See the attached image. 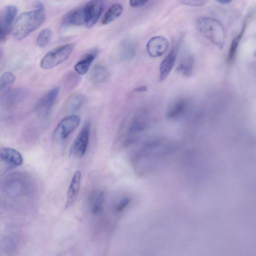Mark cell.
<instances>
[{
  "instance_id": "10",
  "label": "cell",
  "mask_w": 256,
  "mask_h": 256,
  "mask_svg": "<svg viewBox=\"0 0 256 256\" xmlns=\"http://www.w3.org/2000/svg\"><path fill=\"white\" fill-rule=\"evenodd\" d=\"M188 102L185 98H178L171 102L166 110V117L168 120H176L182 118L186 112Z\"/></svg>"
},
{
  "instance_id": "9",
  "label": "cell",
  "mask_w": 256,
  "mask_h": 256,
  "mask_svg": "<svg viewBox=\"0 0 256 256\" xmlns=\"http://www.w3.org/2000/svg\"><path fill=\"white\" fill-rule=\"evenodd\" d=\"M60 91L59 87H55L44 94L38 102L37 112L42 116L47 115L52 108Z\"/></svg>"
},
{
  "instance_id": "30",
  "label": "cell",
  "mask_w": 256,
  "mask_h": 256,
  "mask_svg": "<svg viewBox=\"0 0 256 256\" xmlns=\"http://www.w3.org/2000/svg\"><path fill=\"white\" fill-rule=\"evenodd\" d=\"M6 37V36H4L2 33L0 32V43L4 40Z\"/></svg>"
},
{
  "instance_id": "12",
  "label": "cell",
  "mask_w": 256,
  "mask_h": 256,
  "mask_svg": "<svg viewBox=\"0 0 256 256\" xmlns=\"http://www.w3.org/2000/svg\"><path fill=\"white\" fill-rule=\"evenodd\" d=\"M0 159L12 166H19L23 162L21 154L16 150L8 147L0 148Z\"/></svg>"
},
{
  "instance_id": "15",
  "label": "cell",
  "mask_w": 256,
  "mask_h": 256,
  "mask_svg": "<svg viewBox=\"0 0 256 256\" xmlns=\"http://www.w3.org/2000/svg\"><path fill=\"white\" fill-rule=\"evenodd\" d=\"M97 55L96 50L91 51L84 54L74 66L76 72L80 74H86Z\"/></svg>"
},
{
  "instance_id": "26",
  "label": "cell",
  "mask_w": 256,
  "mask_h": 256,
  "mask_svg": "<svg viewBox=\"0 0 256 256\" xmlns=\"http://www.w3.org/2000/svg\"><path fill=\"white\" fill-rule=\"evenodd\" d=\"M208 0H182V2L186 5L192 6H198L204 4Z\"/></svg>"
},
{
  "instance_id": "1",
  "label": "cell",
  "mask_w": 256,
  "mask_h": 256,
  "mask_svg": "<svg viewBox=\"0 0 256 256\" xmlns=\"http://www.w3.org/2000/svg\"><path fill=\"white\" fill-rule=\"evenodd\" d=\"M45 18L44 5L36 2L34 10L23 12L16 20L12 29L14 38L16 40L24 39L39 28Z\"/></svg>"
},
{
  "instance_id": "14",
  "label": "cell",
  "mask_w": 256,
  "mask_h": 256,
  "mask_svg": "<svg viewBox=\"0 0 256 256\" xmlns=\"http://www.w3.org/2000/svg\"><path fill=\"white\" fill-rule=\"evenodd\" d=\"M85 24L84 8H79L68 12L63 18V26H80Z\"/></svg>"
},
{
  "instance_id": "3",
  "label": "cell",
  "mask_w": 256,
  "mask_h": 256,
  "mask_svg": "<svg viewBox=\"0 0 256 256\" xmlns=\"http://www.w3.org/2000/svg\"><path fill=\"white\" fill-rule=\"evenodd\" d=\"M74 47L73 44H68L50 50L42 59L40 67L44 70H50L68 58Z\"/></svg>"
},
{
  "instance_id": "24",
  "label": "cell",
  "mask_w": 256,
  "mask_h": 256,
  "mask_svg": "<svg viewBox=\"0 0 256 256\" xmlns=\"http://www.w3.org/2000/svg\"><path fill=\"white\" fill-rule=\"evenodd\" d=\"M84 100V96L82 94H78L74 96L70 102V108L72 111L78 110L82 106Z\"/></svg>"
},
{
  "instance_id": "13",
  "label": "cell",
  "mask_w": 256,
  "mask_h": 256,
  "mask_svg": "<svg viewBox=\"0 0 256 256\" xmlns=\"http://www.w3.org/2000/svg\"><path fill=\"white\" fill-rule=\"evenodd\" d=\"M178 48H174L163 60L160 66V80H164L170 74L176 63Z\"/></svg>"
},
{
  "instance_id": "16",
  "label": "cell",
  "mask_w": 256,
  "mask_h": 256,
  "mask_svg": "<svg viewBox=\"0 0 256 256\" xmlns=\"http://www.w3.org/2000/svg\"><path fill=\"white\" fill-rule=\"evenodd\" d=\"M194 64L193 56L190 54L184 56L176 68V71L185 77H188L192 73Z\"/></svg>"
},
{
  "instance_id": "28",
  "label": "cell",
  "mask_w": 256,
  "mask_h": 256,
  "mask_svg": "<svg viewBox=\"0 0 256 256\" xmlns=\"http://www.w3.org/2000/svg\"><path fill=\"white\" fill-rule=\"evenodd\" d=\"M147 90V88L146 86H141L140 87L136 88L134 91L137 92H146Z\"/></svg>"
},
{
  "instance_id": "21",
  "label": "cell",
  "mask_w": 256,
  "mask_h": 256,
  "mask_svg": "<svg viewBox=\"0 0 256 256\" xmlns=\"http://www.w3.org/2000/svg\"><path fill=\"white\" fill-rule=\"evenodd\" d=\"M14 75L10 72H4L0 78V94L6 90L14 82Z\"/></svg>"
},
{
  "instance_id": "4",
  "label": "cell",
  "mask_w": 256,
  "mask_h": 256,
  "mask_svg": "<svg viewBox=\"0 0 256 256\" xmlns=\"http://www.w3.org/2000/svg\"><path fill=\"white\" fill-rule=\"evenodd\" d=\"M90 123L86 121L74 139L70 150V153L74 157L80 158L86 153L89 141Z\"/></svg>"
},
{
  "instance_id": "20",
  "label": "cell",
  "mask_w": 256,
  "mask_h": 256,
  "mask_svg": "<svg viewBox=\"0 0 256 256\" xmlns=\"http://www.w3.org/2000/svg\"><path fill=\"white\" fill-rule=\"evenodd\" d=\"M105 195L102 191H100L93 196L91 202V212L93 214L101 213L104 202Z\"/></svg>"
},
{
  "instance_id": "2",
  "label": "cell",
  "mask_w": 256,
  "mask_h": 256,
  "mask_svg": "<svg viewBox=\"0 0 256 256\" xmlns=\"http://www.w3.org/2000/svg\"><path fill=\"white\" fill-rule=\"evenodd\" d=\"M196 26L204 37L219 47H222L226 40L222 24L218 20L210 17H200L196 20Z\"/></svg>"
},
{
  "instance_id": "7",
  "label": "cell",
  "mask_w": 256,
  "mask_h": 256,
  "mask_svg": "<svg viewBox=\"0 0 256 256\" xmlns=\"http://www.w3.org/2000/svg\"><path fill=\"white\" fill-rule=\"evenodd\" d=\"M18 10L13 5H8L0 10V32L6 36L12 28Z\"/></svg>"
},
{
  "instance_id": "8",
  "label": "cell",
  "mask_w": 256,
  "mask_h": 256,
  "mask_svg": "<svg viewBox=\"0 0 256 256\" xmlns=\"http://www.w3.org/2000/svg\"><path fill=\"white\" fill-rule=\"evenodd\" d=\"M169 42L166 38L163 36H155L151 38L146 44V50L148 54L152 58L162 56L167 50Z\"/></svg>"
},
{
  "instance_id": "19",
  "label": "cell",
  "mask_w": 256,
  "mask_h": 256,
  "mask_svg": "<svg viewBox=\"0 0 256 256\" xmlns=\"http://www.w3.org/2000/svg\"><path fill=\"white\" fill-rule=\"evenodd\" d=\"M108 68L102 64L95 65L91 71V78L96 83H101L106 80L108 76Z\"/></svg>"
},
{
  "instance_id": "25",
  "label": "cell",
  "mask_w": 256,
  "mask_h": 256,
  "mask_svg": "<svg viewBox=\"0 0 256 256\" xmlns=\"http://www.w3.org/2000/svg\"><path fill=\"white\" fill-rule=\"evenodd\" d=\"M130 200L128 197H124L118 200L114 206L116 212H120L123 211L130 204Z\"/></svg>"
},
{
  "instance_id": "18",
  "label": "cell",
  "mask_w": 256,
  "mask_h": 256,
  "mask_svg": "<svg viewBox=\"0 0 256 256\" xmlns=\"http://www.w3.org/2000/svg\"><path fill=\"white\" fill-rule=\"evenodd\" d=\"M122 10L123 8L120 4L116 3L112 4L104 14L102 23L105 25L112 22L121 15Z\"/></svg>"
},
{
  "instance_id": "29",
  "label": "cell",
  "mask_w": 256,
  "mask_h": 256,
  "mask_svg": "<svg viewBox=\"0 0 256 256\" xmlns=\"http://www.w3.org/2000/svg\"><path fill=\"white\" fill-rule=\"evenodd\" d=\"M232 0H216L218 2L222 4H228L231 2Z\"/></svg>"
},
{
  "instance_id": "23",
  "label": "cell",
  "mask_w": 256,
  "mask_h": 256,
  "mask_svg": "<svg viewBox=\"0 0 256 256\" xmlns=\"http://www.w3.org/2000/svg\"><path fill=\"white\" fill-rule=\"evenodd\" d=\"M135 54V46L130 42H125L122 45L120 55L124 60L132 58Z\"/></svg>"
},
{
  "instance_id": "5",
  "label": "cell",
  "mask_w": 256,
  "mask_h": 256,
  "mask_svg": "<svg viewBox=\"0 0 256 256\" xmlns=\"http://www.w3.org/2000/svg\"><path fill=\"white\" fill-rule=\"evenodd\" d=\"M80 118L74 114L68 116L62 120L54 131V136L57 140L66 139L78 126Z\"/></svg>"
},
{
  "instance_id": "27",
  "label": "cell",
  "mask_w": 256,
  "mask_h": 256,
  "mask_svg": "<svg viewBox=\"0 0 256 256\" xmlns=\"http://www.w3.org/2000/svg\"><path fill=\"white\" fill-rule=\"evenodd\" d=\"M148 0H130V5L134 8H138L144 5Z\"/></svg>"
},
{
  "instance_id": "6",
  "label": "cell",
  "mask_w": 256,
  "mask_h": 256,
  "mask_svg": "<svg viewBox=\"0 0 256 256\" xmlns=\"http://www.w3.org/2000/svg\"><path fill=\"white\" fill-rule=\"evenodd\" d=\"M102 0H92L84 6L85 24L90 28L97 22L103 10Z\"/></svg>"
},
{
  "instance_id": "17",
  "label": "cell",
  "mask_w": 256,
  "mask_h": 256,
  "mask_svg": "<svg viewBox=\"0 0 256 256\" xmlns=\"http://www.w3.org/2000/svg\"><path fill=\"white\" fill-rule=\"evenodd\" d=\"M246 27V22H245L240 32L234 38L231 42L227 57V62L230 64L233 62L235 60L239 44L244 33Z\"/></svg>"
},
{
  "instance_id": "22",
  "label": "cell",
  "mask_w": 256,
  "mask_h": 256,
  "mask_svg": "<svg viewBox=\"0 0 256 256\" xmlns=\"http://www.w3.org/2000/svg\"><path fill=\"white\" fill-rule=\"evenodd\" d=\"M52 36V32L50 28L43 29L39 33L37 38V45L41 48L46 47L50 42Z\"/></svg>"
},
{
  "instance_id": "11",
  "label": "cell",
  "mask_w": 256,
  "mask_h": 256,
  "mask_svg": "<svg viewBox=\"0 0 256 256\" xmlns=\"http://www.w3.org/2000/svg\"><path fill=\"white\" fill-rule=\"evenodd\" d=\"M81 177L80 171L77 170L72 178L67 192L66 208L71 207L76 200L80 188Z\"/></svg>"
}]
</instances>
